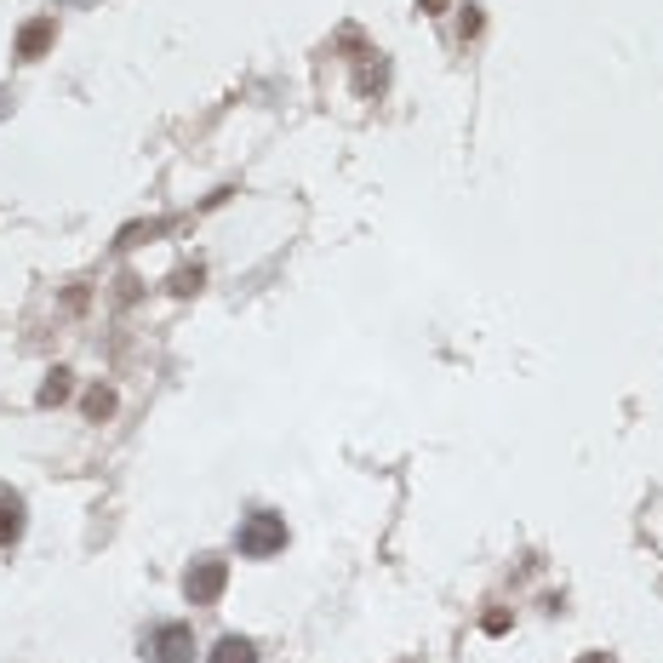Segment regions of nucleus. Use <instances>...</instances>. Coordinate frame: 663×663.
I'll return each mask as SVG.
<instances>
[{
    "instance_id": "nucleus-8",
    "label": "nucleus",
    "mask_w": 663,
    "mask_h": 663,
    "mask_svg": "<svg viewBox=\"0 0 663 663\" xmlns=\"http://www.w3.org/2000/svg\"><path fill=\"white\" fill-rule=\"evenodd\" d=\"M69 395V372H52V383L41 389V406H52V401H63Z\"/></svg>"
},
{
    "instance_id": "nucleus-5",
    "label": "nucleus",
    "mask_w": 663,
    "mask_h": 663,
    "mask_svg": "<svg viewBox=\"0 0 663 663\" xmlns=\"http://www.w3.org/2000/svg\"><path fill=\"white\" fill-rule=\"evenodd\" d=\"M18 532H23V498L18 492H0V549L18 543Z\"/></svg>"
},
{
    "instance_id": "nucleus-9",
    "label": "nucleus",
    "mask_w": 663,
    "mask_h": 663,
    "mask_svg": "<svg viewBox=\"0 0 663 663\" xmlns=\"http://www.w3.org/2000/svg\"><path fill=\"white\" fill-rule=\"evenodd\" d=\"M195 286H201V269H178L172 275V292H195Z\"/></svg>"
},
{
    "instance_id": "nucleus-4",
    "label": "nucleus",
    "mask_w": 663,
    "mask_h": 663,
    "mask_svg": "<svg viewBox=\"0 0 663 663\" xmlns=\"http://www.w3.org/2000/svg\"><path fill=\"white\" fill-rule=\"evenodd\" d=\"M52 35H58V18H35L18 35V58H41L46 46H52Z\"/></svg>"
},
{
    "instance_id": "nucleus-2",
    "label": "nucleus",
    "mask_w": 663,
    "mask_h": 663,
    "mask_svg": "<svg viewBox=\"0 0 663 663\" xmlns=\"http://www.w3.org/2000/svg\"><path fill=\"white\" fill-rule=\"evenodd\" d=\"M149 652H155V663H189L195 658V629L189 623H161L149 635Z\"/></svg>"
},
{
    "instance_id": "nucleus-10",
    "label": "nucleus",
    "mask_w": 663,
    "mask_h": 663,
    "mask_svg": "<svg viewBox=\"0 0 663 663\" xmlns=\"http://www.w3.org/2000/svg\"><path fill=\"white\" fill-rule=\"evenodd\" d=\"M441 6H446V0H423V12H441Z\"/></svg>"
},
{
    "instance_id": "nucleus-7",
    "label": "nucleus",
    "mask_w": 663,
    "mask_h": 663,
    "mask_svg": "<svg viewBox=\"0 0 663 663\" xmlns=\"http://www.w3.org/2000/svg\"><path fill=\"white\" fill-rule=\"evenodd\" d=\"M109 412H115V395H109V389H92V395H86V418H109Z\"/></svg>"
},
{
    "instance_id": "nucleus-6",
    "label": "nucleus",
    "mask_w": 663,
    "mask_h": 663,
    "mask_svg": "<svg viewBox=\"0 0 663 663\" xmlns=\"http://www.w3.org/2000/svg\"><path fill=\"white\" fill-rule=\"evenodd\" d=\"M212 663H258V652H252V641H241V635H223V641L212 646Z\"/></svg>"
},
{
    "instance_id": "nucleus-11",
    "label": "nucleus",
    "mask_w": 663,
    "mask_h": 663,
    "mask_svg": "<svg viewBox=\"0 0 663 663\" xmlns=\"http://www.w3.org/2000/svg\"><path fill=\"white\" fill-rule=\"evenodd\" d=\"M583 663H606V652H595V658H583Z\"/></svg>"
},
{
    "instance_id": "nucleus-3",
    "label": "nucleus",
    "mask_w": 663,
    "mask_h": 663,
    "mask_svg": "<svg viewBox=\"0 0 663 663\" xmlns=\"http://www.w3.org/2000/svg\"><path fill=\"white\" fill-rule=\"evenodd\" d=\"M223 583H229V566L223 561H195L189 566V578H183V595L195 606H212L223 595Z\"/></svg>"
},
{
    "instance_id": "nucleus-1",
    "label": "nucleus",
    "mask_w": 663,
    "mask_h": 663,
    "mask_svg": "<svg viewBox=\"0 0 663 663\" xmlns=\"http://www.w3.org/2000/svg\"><path fill=\"white\" fill-rule=\"evenodd\" d=\"M235 543H241L246 561H263V555L286 549V521H281V515H269V509H258V515H246V521H241Z\"/></svg>"
}]
</instances>
